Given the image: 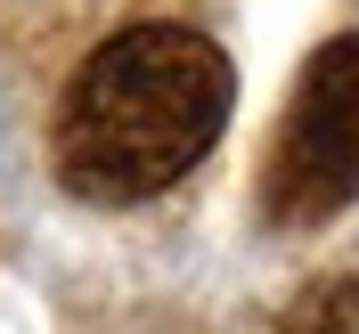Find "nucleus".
Returning a JSON list of instances; mask_svg holds the SVG:
<instances>
[{
	"mask_svg": "<svg viewBox=\"0 0 359 334\" xmlns=\"http://www.w3.org/2000/svg\"><path fill=\"white\" fill-rule=\"evenodd\" d=\"M237 66L196 25H123L74 66L49 155L82 204H147L196 172L229 131Z\"/></svg>",
	"mask_w": 359,
	"mask_h": 334,
	"instance_id": "f257e3e1",
	"label": "nucleus"
},
{
	"mask_svg": "<svg viewBox=\"0 0 359 334\" xmlns=\"http://www.w3.org/2000/svg\"><path fill=\"white\" fill-rule=\"evenodd\" d=\"M359 204V33L311 49V66L294 74L286 123L269 139V212L294 228L335 221Z\"/></svg>",
	"mask_w": 359,
	"mask_h": 334,
	"instance_id": "f03ea898",
	"label": "nucleus"
},
{
	"mask_svg": "<svg viewBox=\"0 0 359 334\" xmlns=\"http://www.w3.org/2000/svg\"><path fill=\"white\" fill-rule=\"evenodd\" d=\"M278 334H359V269H327L294 293V310L278 318Z\"/></svg>",
	"mask_w": 359,
	"mask_h": 334,
	"instance_id": "7ed1b4c3",
	"label": "nucleus"
}]
</instances>
